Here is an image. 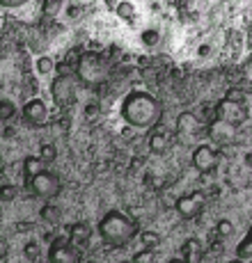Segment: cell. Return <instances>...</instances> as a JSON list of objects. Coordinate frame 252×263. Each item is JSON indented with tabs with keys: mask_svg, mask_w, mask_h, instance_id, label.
Here are the masks:
<instances>
[{
	"mask_svg": "<svg viewBox=\"0 0 252 263\" xmlns=\"http://www.w3.org/2000/svg\"><path fill=\"white\" fill-rule=\"evenodd\" d=\"M135 231H138L135 220H131L129 215L119 213V211H110L99 222V236L103 238V242L113 247H122L126 242H131Z\"/></svg>",
	"mask_w": 252,
	"mask_h": 263,
	"instance_id": "7a4b0ae2",
	"label": "cell"
},
{
	"mask_svg": "<svg viewBox=\"0 0 252 263\" xmlns=\"http://www.w3.org/2000/svg\"><path fill=\"white\" fill-rule=\"evenodd\" d=\"M25 183H28V190L32 192L34 197H44V199L55 197V195H58V190H60L58 174H53V172H48V170L37 172V174L30 176Z\"/></svg>",
	"mask_w": 252,
	"mask_h": 263,
	"instance_id": "277c9868",
	"label": "cell"
},
{
	"mask_svg": "<svg viewBox=\"0 0 252 263\" xmlns=\"http://www.w3.org/2000/svg\"><path fill=\"white\" fill-rule=\"evenodd\" d=\"M181 252H184V261H188L190 263V256H197L200 254V242L195 240V238H190V240H186L184 242V247H181Z\"/></svg>",
	"mask_w": 252,
	"mask_h": 263,
	"instance_id": "2e32d148",
	"label": "cell"
},
{
	"mask_svg": "<svg viewBox=\"0 0 252 263\" xmlns=\"http://www.w3.org/2000/svg\"><path fill=\"white\" fill-rule=\"evenodd\" d=\"M215 115H218V121H225V124L234 126V124H239V121L245 119V108H241V101L225 99L218 103Z\"/></svg>",
	"mask_w": 252,
	"mask_h": 263,
	"instance_id": "5b68a950",
	"label": "cell"
},
{
	"mask_svg": "<svg viewBox=\"0 0 252 263\" xmlns=\"http://www.w3.org/2000/svg\"><path fill=\"white\" fill-rule=\"evenodd\" d=\"M122 117L126 124L135 126V128H151L163 117V105L149 92L135 89V92L126 94V99L122 101Z\"/></svg>",
	"mask_w": 252,
	"mask_h": 263,
	"instance_id": "6da1fadb",
	"label": "cell"
},
{
	"mask_svg": "<svg viewBox=\"0 0 252 263\" xmlns=\"http://www.w3.org/2000/svg\"><path fill=\"white\" fill-rule=\"evenodd\" d=\"M42 217H44L46 222H58L60 211L55 209V206H44V209H42Z\"/></svg>",
	"mask_w": 252,
	"mask_h": 263,
	"instance_id": "603a6c76",
	"label": "cell"
},
{
	"mask_svg": "<svg viewBox=\"0 0 252 263\" xmlns=\"http://www.w3.org/2000/svg\"><path fill=\"white\" fill-rule=\"evenodd\" d=\"M168 146H170V140L165 138L163 133H156L149 138V149L154 151V154H163V151H168Z\"/></svg>",
	"mask_w": 252,
	"mask_h": 263,
	"instance_id": "7c38bea8",
	"label": "cell"
},
{
	"mask_svg": "<svg viewBox=\"0 0 252 263\" xmlns=\"http://www.w3.org/2000/svg\"><path fill=\"white\" fill-rule=\"evenodd\" d=\"M122 263H133V261H122Z\"/></svg>",
	"mask_w": 252,
	"mask_h": 263,
	"instance_id": "836d02e7",
	"label": "cell"
},
{
	"mask_svg": "<svg viewBox=\"0 0 252 263\" xmlns=\"http://www.w3.org/2000/svg\"><path fill=\"white\" fill-rule=\"evenodd\" d=\"M131 261L133 263H154V252L151 250H140Z\"/></svg>",
	"mask_w": 252,
	"mask_h": 263,
	"instance_id": "7402d4cb",
	"label": "cell"
},
{
	"mask_svg": "<svg viewBox=\"0 0 252 263\" xmlns=\"http://www.w3.org/2000/svg\"><path fill=\"white\" fill-rule=\"evenodd\" d=\"M115 12H117V16H119V18H124V21H133V18H135V7H133L131 3H126V0L117 3Z\"/></svg>",
	"mask_w": 252,
	"mask_h": 263,
	"instance_id": "4fadbf2b",
	"label": "cell"
},
{
	"mask_svg": "<svg viewBox=\"0 0 252 263\" xmlns=\"http://www.w3.org/2000/svg\"><path fill=\"white\" fill-rule=\"evenodd\" d=\"M14 192H16V188H14V185H7V188L0 190V199H12Z\"/></svg>",
	"mask_w": 252,
	"mask_h": 263,
	"instance_id": "484cf974",
	"label": "cell"
},
{
	"mask_svg": "<svg viewBox=\"0 0 252 263\" xmlns=\"http://www.w3.org/2000/svg\"><path fill=\"white\" fill-rule=\"evenodd\" d=\"M28 0H0V7H7V9H14V7H21Z\"/></svg>",
	"mask_w": 252,
	"mask_h": 263,
	"instance_id": "d4e9b609",
	"label": "cell"
},
{
	"mask_svg": "<svg viewBox=\"0 0 252 263\" xmlns=\"http://www.w3.org/2000/svg\"><path fill=\"white\" fill-rule=\"evenodd\" d=\"M231 263H245V261H239V259H236V261H231Z\"/></svg>",
	"mask_w": 252,
	"mask_h": 263,
	"instance_id": "d6a6232c",
	"label": "cell"
},
{
	"mask_svg": "<svg viewBox=\"0 0 252 263\" xmlns=\"http://www.w3.org/2000/svg\"><path fill=\"white\" fill-rule=\"evenodd\" d=\"M250 259H252V231L239 245V261H250Z\"/></svg>",
	"mask_w": 252,
	"mask_h": 263,
	"instance_id": "e0dca14e",
	"label": "cell"
},
{
	"mask_svg": "<svg viewBox=\"0 0 252 263\" xmlns=\"http://www.w3.org/2000/svg\"><path fill=\"white\" fill-rule=\"evenodd\" d=\"M23 252H25V256H28L30 261H37L39 259V245H37V242H28Z\"/></svg>",
	"mask_w": 252,
	"mask_h": 263,
	"instance_id": "cb8c5ba5",
	"label": "cell"
},
{
	"mask_svg": "<svg viewBox=\"0 0 252 263\" xmlns=\"http://www.w3.org/2000/svg\"><path fill=\"white\" fill-rule=\"evenodd\" d=\"M197 53L202 55V58H204V55H209V53H211V46H206V44H202V46H200V50H197Z\"/></svg>",
	"mask_w": 252,
	"mask_h": 263,
	"instance_id": "f1b7e54d",
	"label": "cell"
},
{
	"mask_svg": "<svg viewBox=\"0 0 252 263\" xmlns=\"http://www.w3.org/2000/svg\"><path fill=\"white\" fill-rule=\"evenodd\" d=\"M174 206H176V213L181 217H195L202 209V199H200V195H181Z\"/></svg>",
	"mask_w": 252,
	"mask_h": 263,
	"instance_id": "ba28073f",
	"label": "cell"
},
{
	"mask_svg": "<svg viewBox=\"0 0 252 263\" xmlns=\"http://www.w3.org/2000/svg\"><path fill=\"white\" fill-rule=\"evenodd\" d=\"M105 5L108 7H117V0H105Z\"/></svg>",
	"mask_w": 252,
	"mask_h": 263,
	"instance_id": "4dcf8cb0",
	"label": "cell"
},
{
	"mask_svg": "<svg viewBox=\"0 0 252 263\" xmlns=\"http://www.w3.org/2000/svg\"><path fill=\"white\" fill-rule=\"evenodd\" d=\"M142 242H145V250H156L160 242V236L154 234V231H142Z\"/></svg>",
	"mask_w": 252,
	"mask_h": 263,
	"instance_id": "ffe728a7",
	"label": "cell"
},
{
	"mask_svg": "<svg viewBox=\"0 0 252 263\" xmlns=\"http://www.w3.org/2000/svg\"><path fill=\"white\" fill-rule=\"evenodd\" d=\"M62 0H44L42 3V12L46 14V16H58L60 12H62Z\"/></svg>",
	"mask_w": 252,
	"mask_h": 263,
	"instance_id": "9a60e30c",
	"label": "cell"
},
{
	"mask_svg": "<svg viewBox=\"0 0 252 263\" xmlns=\"http://www.w3.org/2000/svg\"><path fill=\"white\" fill-rule=\"evenodd\" d=\"M193 165L197 167L200 172H213L215 165H218V154L211 149L209 144H202L193 151Z\"/></svg>",
	"mask_w": 252,
	"mask_h": 263,
	"instance_id": "52a82bcc",
	"label": "cell"
},
{
	"mask_svg": "<svg viewBox=\"0 0 252 263\" xmlns=\"http://www.w3.org/2000/svg\"><path fill=\"white\" fill-rule=\"evenodd\" d=\"M140 39H142L145 46H156V44L160 42V32L158 30H154V28H147V30H142Z\"/></svg>",
	"mask_w": 252,
	"mask_h": 263,
	"instance_id": "ac0fdd59",
	"label": "cell"
},
{
	"mask_svg": "<svg viewBox=\"0 0 252 263\" xmlns=\"http://www.w3.org/2000/svg\"><path fill=\"white\" fill-rule=\"evenodd\" d=\"M89 236H92V231H89V227L85 224V222H78V224L71 227V240L74 242H87Z\"/></svg>",
	"mask_w": 252,
	"mask_h": 263,
	"instance_id": "8fae6325",
	"label": "cell"
},
{
	"mask_svg": "<svg viewBox=\"0 0 252 263\" xmlns=\"http://www.w3.org/2000/svg\"><path fill=\"white\" fill-rule=\"evenodd\" d=\"M78 78L87 85H99L108 78V62L99 53H83L78 60Z\"/></svg>",
	"mask_w": 252,
	"mask_h": 263,
	"instance_id": "3957f363",
	"label": "cell"
},
{
	"mask_svg": "<svg viewBox=\"0 0 252 263\" xmlns=\"http://www.w3.org/2000/svg\"><path fill=\"white\" fill-rule=\"evenodd\" d=\"M176 130H179L181 138H188V135H193L195 130H197V119H195V115H190V112L181 115L179 124H176Z\"/></svg>",
	"mask_w": 252,
	"mask_h": 263,
	"instance_id": "9c48e42d",
	"label": "cell"
},
{
	"mask_svg": "<svg viewBox=\"0 0 252 263\" xmlns=\"http://www.w3.org/2000/svg\"><path fill=\"white\" fill-rule=\"evenodd\" d=\"M80 12H83V7H80V5H71V7L67 9V16H69V18H78Z\"/></svg>",
	"mask_w": 252,
	"mask_h": 263,
	"instance_id": "4316f807",
	"label": "cell"
},
{
	"mask_svg": "<svg viewBox=\"0 0 252 263\" xmlns=\"http://www.w3.org/2000/svg\"><path fill=\"white\" fill-rule=\"evenodd\" d=\"M53 67H55V62H53V58H48V55H42V58H37V62H34V69H37L39 76L50 73Z\"/></svg>",
	"mask_w": 252,
	"mask_h": 263,
	"instance_id": "5bb4252c",
	"label": "cell"
},
{
	"mask_svg": "<svg viewBox=\"0 0 252 263\" xmlns=\"http://www.w3.org/2000/svg\"><path fill=\"white\" fill-rule=\"evenodd\" d=\"M23 117L25 121H30L32 126H44L48 119V108L42 99H30L23 105Z\"/></svg>",
	"mask_w": 252,
	"mask_h": 263,
	"instance_id": "8992f818",
	"label": "cell"
},
{
	"mask_svg": "<svg viewBox=\"0 0 252 263\" xmlns=\"http://www.w3.org/2000/svg\"><path fill=\"white\" fill-rule=\"evenodd\" d=\"M5 254H7V242L0 240V256H5Z\"/></svg>",
	"mask_w": 252,
	"mask_h": 263,
	"instance_id": "f546056e",
	"label": "cell"
},
{
	"mask_svg": "<svg viewBox=\"0 0 252 263\" xmlns=\"http://www.w3.org/2000/svg\"><path fill=\"white\" fill-rule=\"evenodd\" d=\"M218 231L220 234H231V222H227V220H223V222H218Z\"/></svg>",
	"mask_w": 252,
	"mask_h": 263,
	"instance_id": "83f0119b",
	"label": "cell"
},
{
	"mask_svg": "<svg viewBox=\"0 0 252 263\" xmlns=\"http://www.w3.org/2000/svg\"><path fill=\"white\" fill-rule=\"evenodd\" d=\"M16 112V105L12 103V101H0V119H9L12 115Z\"/></svg>",
	"mask_w": 252,
	"mask_h": 263,
	"instance_id": "44dd1931",
	"label": "cell"
},
{
	"mask_svg": "<svg viewBox=\"0 0 252 263\" xmlns=\"http://www.w3.org/2000/svg\"><path fill=\"white\" fill-rule=\"evenodd\" d=\"M168 263H188V261H184V259H170Z\"/></svg>",
	"mask_w": 252,
	"mask_h": 263,
	"instance_id": "1f68e13d",
	"label": "cell"
},
{
	"mask_svg": "<svg viewBox=\"0 0 252 263\" xmlns=\"http://www.w3.org/2000/svg\"><path fill=\"white\" fill-rule=\"evenodd\" d=\"M39 158H42L44 163H50V160L58 158V149H55L53 144H42L39 146Z\"/></svg>",
	"mask_w": 252,
	"mask_h": 263,
	"instance_id": "d6986e66",
	"label": "cell"
},
{
	"mask_svg": "<svg viewBox=\"0 0 252 263\" xmlns=\"http://www.w3.org/2000/svg\"><path fill=\"white\" fill-rule=\"evenodd\" d=\"M44 170V160L39 158V156H28V158H23V174H25V181L30 179V176H34L37 172Z\"/></svg>",
	"mask_w": 252,
	"mask_h": 263,
	"instance_id": "30bf717a",
	"label": "cell"
}]
</instances>
